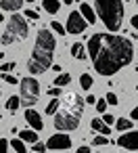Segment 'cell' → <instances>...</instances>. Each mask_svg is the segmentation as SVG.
Returning a JSON list of instances; mask_svg holds the SVG:
<instances>
[{
	"mask_svg": "<svg viewBox=\"0 0 138 153\" xmlns=\"http://www.w3.org/2000/svg\"><path fill=\"white\" fill-rule=\"evenodd\" d=\"M88 55L100 76H113L134 59V46L117 34H94L88 38Z\"/></svg>",
	"mask_w": 138,
	"mask_h": 153,
	"instance_id": "1",
	"label": "cell"
},
{
	"mask_svg": "<svg viewBox=\"0 0 138 153\" xmlns=\"http://www.w3.org/2000/svg\"><path fill=\"white\" fill-rule=\"evenodd\" d=\"M82 113H84V99H82L77 92L65 94L63 101L59 103L57 113H55V128H57L59 132L77 130Z\"/></svg>",
	"mask_w": 138,
	"mask_h": 153,
	"instance_id": "3",
	"label": "cell"
},
{
	"mask_svg": "<svg viewBox=\"0 0 138 153\" xmlns=\"http://www.w3.org/2000/svg\"><path fill=\"white\" fill-rule=\"evenodd\" d=\"M11 147H13L17 153H27V149H25V143H23L21 138H11Z\"/></svg>",
	"mask_w": 138,
	"mask_h": 153,
	"instance_id": "19",
	"label": "cell"
},
{
	"mask_svg": "<svg viewBox=\"0 0 138 153\" xmlns=\"http://www.w3.org/2000/svg\"><path fill=\"white\" fill-rule=\"evenodd\" d=\"M90 128H92V132H98V134H105V136L111 134V126H107V124H105L103 120H98V117H92Z\"/></svg>",
	"mask_w": 138,
	"mask_h": 153,
	"instance_id": "11",
	"label": "cell"
},
{
	"mask_svg": "<svg viewBox=\"0 0 138 153\" xmlns=\"http://www.w3.org/2000/svg\"><path fill=\"white\" fill-rule=\"evenodd\" d=\"M75 153H90V149H88V147H80Z\"/></svg>",
	"mask_w": 138,
	"mask_h": 153,
	"instance_id": "37",
	"label": "cell"
},
{
	"mask_svg": "<svg viewBox=\"0 0 138 153\" xmlns=\"http://www.w3.org/2000/svg\"><path fill=\"white\" fill-rule=\"evenodd\" d=\"M48 94H50V97H61V86H52V88H48Z\"/></svg>",
	"mask_w": 138,
	"mask_h": 153,
	"instance_id": "30",
	"label": "cell"
},
{
	"mask_svg": "<svg viewBox=\"0 0 138 153\" xmlns=\"http://www.w3.org/2000/svg\"><path fill=\"white\" fill-rule=\"evenodd\" d=\"M50 27H52V30H55L57 34H61V36H63V34H67V32H65V27H63V25H61L59 21H52V23H50Z\"/></svg>",
	"mask_w": 138,
	"mask_h": 153,
	"instance_id": "26",
	"label": "cell"
},
{
	"mask_svg": "<svg viewBox=\"0 0 138 153\" xmlns=\"http://www.w3.org/2000/svg\"><path fill=\"white\" fill-rule=\"evenodd\" d=\"M80 84H82V88H92V76L90 74H82L80 76Z\"/></svg>",
	"mask_w": 138,
	"mask_h": 153,
	"instance_id": "22",
	"label": "cell"
},
{
	"mask_svg": "<svg viewBox=\"0 0 138 153\" xmlns=\"http://www.w3.org/2000/svg\"><path fill=\"white\" fill-rule=\"evenodd\" d=\"M105 101H107V105H117V97H115L113 92H107Z\"/></svg>",
	"mask_w": 138,
	"mask_h": 153,
	"instance_id": "29",
	"label": "cell"
},
{
	"mask_svg": "<svg viewBox=\"0 0 138 153\" xmlns=\"http://www.w3.org/2000/svg\"><path fill=\"white\" fill-rule=\"evenodd\" d=\"M132 124H134V122H130L128 117H119V120H115V126H117V130H119V132L132 130Z\"/></svg>",
	"mask_w": 138,
	"mask_h": 153,
	"instance_id": "17",
	"label": "cell"
},
{
	"mask_svg": "<svg viewBox=\"0 0 138 153\" xmlns=\"http://www.w3.org/2000/svg\"><path fill=\"white\" fill-rule=\"evenodd\" d=\"M80 13H82V17H84L88 23H96V15H94V9H92L90 4H82V7H80Z\"/></svg>",
	"mask_w": 138,
	"mask_h": 153,
	"instance_id": "13",
	"label": "cell"
},
{
	"mask_svg": "<svg viewBox=\"0 0 138 153\" xmlns=\"http://www.w3.org/2000/svg\"><path fill=\"white\" fill-rule=\"evenodd\" d=\"M59 103H61V101H59V97H52V101H50V103H48V107H46V113H48V115H55V113H57V109H59Z\"/></svg>",
	"mask_w": 138,
	"mask_h": 153,
	"instance_id": "21",
	"label": "cell"
},
{
	"mask_svg": "<svg viewBox=\"0 0 138 153\" xmlns=\"http://www.w3.org/2000/svg\"><path fill=\"white\" fill-rule=\"evenodd\" d=\"M63 2H65V4H71V2H73V0H63Z\"/></svg>",
	"mask_w": 138,
	"mask_h": 153,
	"instance_id": "38",
	"label": "cell"
},
{
	"mask_svg": "<svg viewBox=\"0 0 138 153\" xmlns=\"http://www.w3.org/2000/svg\"><path fill=\"white\" fill-rule=\"evenodd\" d=\"M19 90H21V94H19V101L27 107V105H36L38 103V99H40V82L36 80V78H21L19 80Z\"/></svg>",
	"mask_w": 138,
	"mask_h": 153,
	"instance_id": "6",
	"label": "cell"
},
{
	"mask_svg": "<svg viewBox=\"0 0 138 153\" xmlns=\"http://www.w3.org/2000/svg\"><path fill=\"white\" fill-rule=\"evenodd\" d=\"M19 103H21V101H19V97H9V99H7V105H4V107H7V111L15 113V111L19 109Z\"/></svg>",
	"mask_w": 138,
	"mask_h": 153,
	"instance_id": "18",
	"label": "cell"
},
{
	"mask_svg": "<svg viewBox=\"0 0 138 153\" xmlns=\"http://www.w3.org/2000/svg\"><path fill=\"white\" fill-rule=\"evenodd\" d=\"M25 17H27V19H32V21H36V19H38L40 15H38L36 11H25Z\"/></svg>",
	"mask_w": 138,
	"mask_h": 153,
	"instance_id": "33",
	"label": "cell"
},
{
	"mask_svg": "<svg viewBox=\"0 0 138 153\" xmlns=\"http://www.w3.org/2000/svg\"><path fill=\"white\" fill-rule=\"evenodd\" d=\"M86 25H88V21L82 17V13H77V11H71L69 13V17H67V27H65V32L67 34H82L84 30H86Z\"/></svg>",
	"mask_w": 138,
	"mask_h": 153,
	"instance_id": "7",
	"label": "cell"
},
{
	"mask_svg": "<svg viewBox=\"0 0 138 153\" xmlns=\"http://www.w3.org/2000/svg\"><path fill=\"white\" fill-rule=\"evenodd\" d=\"M103 122H105V124H107V126H111V124H113V122H115V117H113V115H111V113H105V115H103Z\"/></svg>",
	"mask_w": 138,
	"mask_h": 153,
	"instance_id": "32",
	"label": "cell"
},
{
	"mask_svg": "<svg viewBox=\"0 0 138 153\" xmlns=\"http://www.w3.org/2000/svg\"><path fill=\"white\" fill-rule=\"evenodd\" d=\"M15 69V61H11V63H2L0 65V71L2 74H9V71H13Z\"/></svg>",
	"mask_w": 138,
	"mask_h": 153,
	"instance_id": "25",
	"label": "cell"
},
{
	"mask_svg": "<svg viewBox=\"0 0 138 153\" xmlns=\"http://www.w3.org/2000/svg\"><path fill=\"white\" fill-rule=\"evenodd\" d=\"M27 34H30V27H27L25 17H21V15H11V19H9V23H7V30L2 32L0 42H2L4 46H9V44H15V42L25 40Z\"/></svg>",
	"mask_w": 138,
	"mask_h": 153,
	"instance_id": "5",
	"label": "cell"
},
{
	"mask_svg": "<svg viewBox=\"0 0 138 153\" xmlns=\"http://www.w3.org/2000/svg\"><path fill=\"white\" fill-rule=\"evenodd\" d=\"M96 13L109 32H117L123 21V2L121 0H94Z\"/></svg>",
	"mask_w": 138,
	"mask_h": 153,
	"instance_id": "4",
	"label": "cell"
},
{
	"mask_svg": "<svg viewBox=\"0 0 138 153\" xmlns=\"http://www.w3.org/2000/svg\"><path fill=\"white\" fill-rule=\"evenodd\" d=\"M42 7H44V11H46V13L55 15V13H59L61 2H59V0H42Z\"/></svg>",
	"mask_w": 138,
	"mask_h": 153,
	"instance_id": "15",
	"label": "cell"
},
{
	"mask_svg": "<svg viewBox=\"0 0 138 153\" xmlns=\"http://www.w3.org/2000/svg\"><path fill=\"white\" fill-rule=\"evenodd\" d=\"M2 80H4V82H9V84H19V80H17L13 74H2Z\"/></svg>",
	"mask_w": 138,
	"mask_h": 153,
	"instance_id": "27",
	"label": "cell"
},
{
	"mask_svg": "<svg viewBox=\"0 0 138 153\" xmlns=\"http://www.w3.org/2000/svg\"><path fill=\"white\" fill-rule=\"evenodd\" d=\"M71 147V138L65 132H57L46 140V149H69Z\"/></svg>",
	"mask_w": 138,
	"mask_h": 153,
	"instance_id": "9",
	"label": "cell"
},
{
	"mask_svg": "<svg viewBox=\"0 0 138 153\" xmlns=\"http://www.w3.org/2000/svg\"><path fill=\"white\" fill-rule=\"evenodd\" d=\"M25 122H27L34 130H42V128H44L42 115H40L36 109H32V107H27V109H25Z\"/></svg>",
	"mask_w": 138,
	"mask_h": 153,
	"instance_id": "10",
	"label": "cell"
},
{
	"mask_svg": "<svg viewBox=\"0 0 138 153\" xmlns=\"http://www.w3.org/2000/svg\"><path fill=\"white\" fill-rule=\"evenodd\" d=\"M19 138H21L23 143H32V145H34V143L38 140V132H36V130H21V132H19Z\"/></svg>",
	"mask_w": 138,
	"mask_h": 153,
	"instance_id": "16",
	"label": "cell"
},
{
	"mask_svg": "<svg viewBox=\"0 0 138 153\" xmlns=\"http://www.w3.org/2000/svg\"><path fill=\"white\" fill-rule=\"evenodd\" d=\"M71 57L77 59V61H84V59H86V46L80 44V42L71 44Z\"/></svg>",
	"mask_w": 138,
	"mask_h": 153,
	"instance_id": "14",
	"label": "cell"
},
{
	"mask_svg": "<svg viewBox=\"0 0 138 153\" xmlns=\"http://www.w3.org/2000/svg\"><path fill=\"white\" fill-rule=\"evenodd\" d=\"M7 151H9V140L0 138V153H7Z\"/></svg>",
	"mask_w": 138,
	"mask_h": 153,
	"instance_id": "31",
	"label": "cell"
},
{
	"mask_svg": "<svg viewBox=\"0 0 138 153\" xmlns=\"http://www.w3.org/2000/svg\"><path fill=\"white\" fill-rule=\"evenodd\" d=\"M84 103H88V105H94V103H96V99H94V94H88Z\"/></svg>",
	"mask_w": 138,
	"mask_h": 153,
	"instance_id": "34",
	"label": "cell"
},
{
	"mask_svg": "<svg viewBox=\"0 0 138 153\" xmlns=\"http://www.w3.org/2000/svg\"><path fill=\"white\" fill-rule=\"evenodd\" d=\"M2 19H4V15H2V13H0V21H2Z\"/></svg>",
	"mask_w": 138,
	"mask_h": 153,
	"instance_id": "39",
	"label": "cell"
},
{
	"mask_svg": "<svg viewBox=\"0 0 138 153\" xmlns=\"http://www.w3.org/2000/svg\"><path fill=\"white\" fill-rule=\"evenodd\" d=\"M92 143H94V145H109V143H113V140H111V138H107L105 134H98V136H94V138H92Z\"/></svg>",
	"mask_w": 138,
	"mask_h": 153,
	"instance_id": "23",
	"label": "cell"
},
{
	"mask_svg": "<svg viewBox=\"0 0 138 153\" xmlns=\"http://www.w3.org/2000/svg\"><path fill=\"white\" fill-rule=\"evenodd\" d=\"M23 2L25 0H0V7H2V11H19Z\"/></svg>",
	"mask_w": 138,
	"mask_h": 153,
	"instance_id": "12",
	"label": "cell"
},
{
	"mask_svg": "<svg viewBox=\"0 0 138 153\" xmlns=\"http://www.w3.org/2000/svg\"><path fill=\"white\" fill-rule=\"evenodd\" d=\"M55 46L57 40L52 36V32L48 30H40L36 36V44H34V53L27 61V71H32L34 76L44 74L50 65H52V57H55Z\"/></svg>",
	"mask_w": 138,
	"mask_h": 153,
	"instance_id": "2",
	"label": "cell"
},
{
	"mask_svg": "<svg viewBox=\"0 0 138 153\" xmlns=\"http://www.w3.org/2000/svg\"><path fill=\"white\" fill-rule=\"evenodd\" d=\"M27 2H34V0H27Z\"/></svg>",
	"mask_w": 138,
	"mask_h": 153,
	"instance_id": "40",
	"label": "cell"
},
{
	"mask_svg": "<svg viewBox=\"0 0 138 153\" xmlns=\"http://www.w3.org/2000/svg\"><path fill=\"white\" fill-rule=\"evenodd\" d=\"M115 143H117L119 147L128 149V151H136V149H138V130H125Z\"/></svg>",
	"mask_w": 138,
	"mask_h": 153,
	"instance_id": "8",
	"label": "cell"
},
{
	"mask_svg": "<svg viewBox=\"0 0 138 153\" xmlns=\"http://www.w3.org/2000/svg\"><path fill=\"white\" fill-rule=\"evenodd\" d=\"M94 107H96V111H100V113H105V111H107V101H105V99H96V103H94Z\"/></svg>",
	"mask_w": 138,
	"mask_h": 153,
	"instance_id": "24",
	"label": "cell"
},
{
	"mask_svg": "<svg viewBox=\"0 0 138 153\" xmlns=\"http://www.w3.org/2000/svg\"><path fill=\"white\" fill-rule=\"evenodd\" d=\"M44 151H46V145L40 143V140H36L34 143V153H44Z\"/></svg>",
	"mask_w": 138,
	"mask_h": 153,
	"instance_id": "28",
	"label": "cell"
},
{
	"mask_svg": "<svg viewBox=\"0 0 138 153\" xmlns=\"http://www.w3.org/2000/svg\"><path fill=\"white\" fill-rule=\"evenodd\" d=\"M69 82H71V76L69 74H59L55 78V86H67Z\"/></svg>",
	"mask_w": 138,
	"mask_h": 153,
	"instance_id": "20",
	"label": "cell"
},
{
	"mask_svg": "<svg viewBox=\"0 0 138 153\" xmlns=\"http://www.w3.org/2000/svg\"><path fill=\"white\" fill-rule=\"evenodd\" d=\"M130 117H132V120H138V105H136V107L132 109V113H130Z\"/></svg>",
	"mask_w": 138,
	"mask_h": 153,
	"instance_id": "36",
	"label": "cell"
},
{
	"mask_svg": "<svg viewBox=\"0 0 138 153\" xmlns=\"http://www.w3.org/2000/svg\"><path fill=\"white\" fill-rule=\"evenodd\" d=\"M130 23H132V27H134V30H136V32H138V15H134V17H132V21H130Z\"/></svg>",
	"mask_w": 138,
	"mask_h": 153,
	"instance_id": "35",
	"label": "cell"
}]
</instances>
